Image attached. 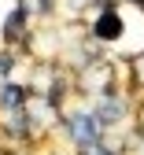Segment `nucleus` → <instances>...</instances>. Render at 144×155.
Listing matches in <instances>:
<instances>
[{
  "instance_id": "obj_1",
  "label": "nucleus",
  "mask_w": 144,
  "mask_h": 155,
  "mask_svg": "<svg viewBox=\"0 0 144 155\" xmlns=\"http://www.w3.org/2000/svg\"><path fill=\"white\" fill-rule=\"evenodd\" d=\"M67 133L74 137L78 148L96 144L100 140V118H96V114H70V118H67Z\"/></svg>"
},
{
  "instance_id": "obj_2",
  "label": "nucleus",
  "mask_w": 144,
  "mask_h": 155,
  "mask_svg": "<svg viewBox=\"0 0 144 155\" xmlns=\"http://www.w3.org/2000/svg\"><path fill=\"white\" fill-rule=\"evenodd\" d=\"M111 78H115V70L107 63H89L85 74H81V89H85V92H107L111 89Z\"/></svg>"
},
{
  "instance_id": "obj_3",
  "label": "nucleus",
  "mask_w": 144,
  "mask_h": 155,
  "mask_svg": "<svg viewBox=\"0 0 144 155\" xmlns=\"http://www.w3.org/2000/svg\"><path fill=\"white\" fill-rule=\"evenodd\" d=\"M26 111V92L18 85H4L0 81V118L4 114H22Z\"/></svg>"
},
{
  "instance_id": "obj_4",
  "label": "nucleus",
  "mask_w": 144,
  "mask_h": 155,
  "mask_svg": "<svg viewBox=\"0 0 144 155\" xmlns=\"http://www.w3.org/2000/svg\"><path fill=\"white\" fill-rule=\"evenodd\" d=\"M96 118H100V126H111V122H118L122 114H126V100H118V96H104V100H96Z\"/></svg>"
},
{
  "instance_id": "obj_5",
  "label": "nucleus",
  "mask_w": 144,
  "mask_h": 155,
  "mask_svg": "<svg viewBox=\"0 0 144 155\" xmlns=\"http://www.w3.org/2000/svg\"><path fill=\"white\" fill-rule=\"evenodd\" d=\"M92 30H96V37H100V41H118V37H122V18L107 8L104 15L96 18V26H92Z\"/></svg>"
},
{
  "instance_id": "obj_6",
  "label": "nucleus",
  "mask_w": 144,
  "mask_h": 155,
  "mask_svg": "<svg viewBox=\"0 0 144 155\" xmlns=\"http://www.w3.org/2000/svg\"><path fill=\"white\" fill-rule=\"evenodd\" d=\"M22 22H26V11H11V18L4 22V37L18 41V37H22Z\"/></svg>"
},
{
  "instance_id": "obj_7",
  "label": "nucleus",
  "mask_w": 144,
  "mask_h": 155,
  "mask_svg": "<svg viewBox=\"0 0 144 155\" xmlns=\"http://www.w3.org/2000/svg\"><path fill=\"white\" fill-rule=\"evenodd\" d=\"M133 78H137V81L144 85V52H140L137 59H133Z\"/></svg>"
},
{
  "instance_id": "obj_8",
  "label": "nucleus",
  "mask_w": 144,
  "mask_h": 155,
  "mask_svg": "<svg viewBox=\"0 0 144 155\" xmlns=\"http://www.w3.org/2000/svg\"><path fill=\"white\" fill-rule=\"evenodd\" d=\"M8 70H11V55H8V52H0V81L8 78Z\"/></svg>"
},
{
  "instance_id": "obj_9",
  "label": "nucleus",
  "mask_w": 144,
  "mask_h": 155,
  "mask_svg": "<svg viewBox=\"0 0 144 155\" xmlns=\"http://www.w3.org/2000/svg\"><path fill=\"white\" fill-rule=\"evenodd\" d=\"M74 4H89V0H74Z\"/></svg>"
},
{
  "instance_id": "obj_10",
  "label": "nucleus",
  "mask_w": 144,
  "mask_h": 155,
  "mask_svg": "<svg viewBox=\"0 0 144 155\" xmlns=\"http://www.w3.org/2000/svg\"><path fill=\"white\" fill-rule=\"evenodd\" d=\"M133 4H144V0H133Z\"/></svg>"
}]
</instances>
